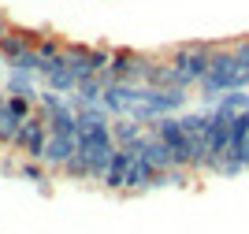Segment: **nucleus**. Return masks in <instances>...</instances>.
I'll list each match as a JSON object with an SVG mask.
<instances>
[{"mask_svg": "<svg viewBox=\"0 0 249 234\" xmlns=\"http://www.w3.org/2000/svg\"><path fill=\"white\" fill-rule=\"evenodd\" d=\"M45 86L67 97V93H74V90H78V78H74V71H71V67H56V71H52L49 78H45Z\"/></svg>", "mask_w": 249, "mask_h": 234, "instance_id": "2eb2a0df", "label": "nucleus"}, {"mask_svg": "<svg viewBox=\"0 0 249 234\" xmlns=\"http://www.w3.org/2000/svg\"><path fill=\"white\" fill-rule=\"evenodd\" d=\"M145 97H149V86H138V82H112V86H104L101 104L112 115H130Z\"/></svg>", "mask_w": 249, "mask_h": 234, "instance_id": "39448f33", "label": "nucleus"}, {"mask_svg": "<svg viewBox=\"0 0 249 234\" xmlns=\"http://www.w3.org/2000/svg\"><path fill=\"white\" fill-rule=\"evenodd\" d=\"M19 126H22V119L11 112L8 104H0V145H11V142H15Z\"/></svg>", "mask_w": 249, "mask_h": 234, "instance_id": "dca6fc26", "label": "nucleus"}, {"mask_svg": "<svg viewBox=\"0 0 249 234\" xmlns=\"http://www.w3.org/2000/svg\"><path fill=\"white\" fill-rule=\"evenodd\" d=\"M8 93H22V97H30V101L37 104V101H41L37 74H34V71H15V67H8Z\"/></svg>", "mask_w": 249, "mask_h": 234, "instance_id": "9d476101", "label": "nucleus"}, {"mask_svg": "<svg viewBox=\"0 0 249 234\" xmlns=\"http://www.w3.org/2000/svg\"><path fill=\"white\" fill-rule=\"evenodd\" d=\"M123 190H145V171H142V156H134L130 160V167H126V186Z\"/></svg>", "mask_w": 249, "mask_h": 234, "instance_id": "aec40b11", "label": "nucleus"}, {"mask_svg": "<svg viewBox=\"0 0 249 234\" xmlns=\"http://www.w3.org/2000/svg\"><path fill=\"white\" fill-rule=\"evenodd\" d=\"M0 175H19V167H15V160H11V156H4V160H0Z\"/></svg>", "mask_w": 249, "mask_h": 234, "instance_id": "4be33fe9", "label": "nucleus"}, {"mask_svg": "<svg viewBox=\"0 0 249 234\" xmlns=\"http://www.w3.org/2000/svg\"><path fill=\"white\" fill-rule=\"evenodd\" d=\"M11 30V19H8V15H4V11H0V37H4V34H8Z\"/></svg>", "mask_w": 249, "mask_h": 234, "instance_id": "5701e85b", "label": "nucleus"}, {"mask_svg": "<svg viewBox=\"0 0 249 234\" xmlns=\"http://www.w3.org/2000/svg\"><path fill=\"white\" fill-rule=\"evenodd\" d=\"M26 49H30V45H26V37H22L19 26H11V30L0 37V56H4V63H15Z\"/></svg>", "mask_w": 249, "mask_h": 234, "instance_id": "f8f14e48", "label": "nucleus"}, {"mask_svg": "<svg viewBox=\"0 0 249 234\" xmlns=\"http://www.w3.org/2000/svg\"><path fill=\"white\" fill-rule=\"evenodd\" d=\"M112 138L119 149H130L134 156H142V149H145V138H149V126L145 123L130 119V115H115L112 119Z\"/></svg>", "mask_w": 249, "mask_h": 234, "instance_id": "423d86ee", "label": "nucleus"}, {"mask_svg": "<svg viewBox=\"0 0 249 234\" xmlns=\"http://www.w3.org/2000/svg\"><path fill=\"white\" fill-rule=\"evenodd\" d=\"M142 156L145 160H153L160 171H167V167H175V153H171V145L167 142H160L153 130H149V138H145V149H142Z\"/></svg>", "mask_w": 249, "mask_h": 234, "instance_id": "9b49d317", "label": "nucleus"}, {"mask_svg": "<svg viewBox=\"0 0 249 234\" xmlns=\"http://www.w3.org/2000/svg\"><path fill=\"white\" fill-rule=\"evenodd\" d=\"M130 160H134V153L115 145L112 163H108V175H104V182H101L104 190H123V186H126V167H130Z\"/></svg>", "mask_w": 249, "mask_h": 234, "instance_id": "1a4fd4ad", "label": "nucleus"}, {"mask_svg": "<svg viewBox=\"0 0 249 234\" xmlns=\"http://www.w3.org/2000/svg\"><path fill=\"white\" fill-rule=\"evenodd\" d=\"M19 175H22V179H26V182H34V186H37V190H41V194H49V190H52L49 167H45L41 160H26V163H22V167H19Z\"/></svg>", "mask_w": 249, "mask_h": 234, "instance_id": "4468645a", "label": "nucleus"}, {"mask_svg": "<svg viewBox=\"0 0 249 234\" xmlns=\"http://www.w3.org/2000/svg\"><path fill=\"white\" fill-rule=\"evenodd\" d=\"M201 97L205 101H219L227 90H242V63L234 49H212V60H208L205 78L197 82Z\"/></svg>", "mask_w": 249, "mask_h": 234, "instance_id": "f257e3e1", "label": "nucleus"}, {"mask_svg": "<svg viewBox=\"0 0 249 234\" xmlns=\"http://www.w3.org/2000/svg\"><path fill=\"white\" fill-rule=\"evenodd\" d=\"M78 153V138H67V134H49V145H45V167L49 171H63L67 160Z\"/></svg>", "mask_w": 249, "mask_h": 234, "instance_id": "0eeeda50", "label": "nucleus"}, {"mask_svg": "<svg viewBox=\"0 0 249 234\" xmlns=\"http://www.w3.org/2000/svg\"><path fill=\"white\" fill-rule=\"evenodd\" d=\"M145 86H156V90H164V86H178V78H175V67H171V60H153V63H149Z\"/></svg>", "mask_w": 249, "mask_h": 234, "instance_id": "ddd939ff", "label": "nucleus"}, {"mask_svg": "<svg viewBox=\"0 0 249 234\" xmlns=\"http://www.w3.org/2000/svg\"><path fill=\"white\" fill-rule=\"evenodd\" d=\"M4 97H8V90H0V104H4Z\"/></svg>", "mask_w": 249, "mask_h": 234, "instance_id": "393cba45", "label": "nucleus"}, {"mask_svg": "<svg viewBox=\"0 0 249 234\" xmlns=\"http://www.w3.org/2000/svg\"><path fill=\"white\" fill-rule=\"evenodd\" d=\"M208 115H212V112H182V115H178V123H182V130H186L190 138H197V134H205Z\"/></svg>", "mask_w": 249, "mask_h": 234, "instance_id": "f3484780", "label": "nucleus"}, {"mask_svg": "<svg viewBox=\"0 0 249 234\" xmlns=\"http://www.w3.org/2000/svg\"><path fill=\"white\" fill-rule=\"evenodd\" d=\"M212 49H216V45H208V41H182V45H175L171 67H175V78H178L182 90H190V86H197V82L205 78Z\"/></svg>", "mask_w": 249, "mask_h": 234, "instance_id": "f03ea898", "label": "nucleus"}, {"mask_svg": "<svg viewBox=\"0 0 249 234\" xmlns=\"http://www.w3.org/2000/svg\"><path fill=\"white\" fill-rule=\"evenodd\" d=\"M49 119H45V112L37 108V112L30 115V119H22L19 134H15V142H11V149H19V153H26V160H45V145H49Z\"/></svg>", "mask_w": 249, "mask_h": 234, "instance_id": "20e7f679", "label": "nucleus"}, {"mask_svg": "<svg viewBox=\"0 0 249 234\" xmlns=\"http://www.w3.org/2000/svg\"><path fill=\"white\" fill-rule=\"evenodd\" d=\"M4 104H8L11 112L19 115V119H30V115L37 112V104H34L30 97H22V93H8V97H4Z\"/></svg>", "mask_w": 249, "mask_h": 234, "instance_id": "a211bd4d", "label": "nucleus"}, {"mask_svg": "<svg viewBox=\"0 0 249 234\" xmlns=\"http://www.w3.org/2000/svg\"><path fill=\"white\" fill-rule=\"evenodd\" d=\"M63 175H67L71 182H89V163H86V156L74 153L71 160H67V167H63Z\"/></svg>", "mask_w": 249, "mask_h": 234, "instance_id": "6ab92c4d", "label": "nucleus"}, {"mask_svg": "<svg viewBox=\"0 0 249 234\" xmlns=\"http://www.w3.org/2000/svg\"><path fill=\"white\" fill-rule=\"evenodd\" d=\"M182 108H186V90H182V86H164V90L149 86V97L130 112V119H138V123H145V126H149L153 119H160V115H175V112H182Z\"/></svg>", "mask_w": 249, "mask_h": 234, "instance_id": "7ed1b4c3", "label": "nucleus"}, {"mask_svg": "<svg viewBox=\"0 0 249 234\" xmlns=\"http://www.w3.org/2000/svg\"><path fill=\"white\" fill-rule=\"evenodd\" d=\"M138 60H142V52H134V49H112V63H108L112 82H134Z\"/></svg>", "mask_w": 249, "mask_h": 234, "instance_id": "6e6552de", "label": "nucleus"}, {"mask_svg": "<svg viewBox=\"0 0 249 234\" xmlns=\"http://www.w3.org/2000/svg\"><path fill=\"white\" fill-rule=\"evenodd\" d=\"M246 167H249V142H246Z\"/></svg>", "mask_w": 249, "mask_h": 234, "instance_id": "b1692460", "label": "nucleus"}, {"mask_svg": "<svg viewBox=\"0 0 249 234\" xmlns=\"http://www.w3.org/2000/svg\"><path fill=\"white\" fill-rule=\"evenodd\" d=\"M37 63H41L37 49H26V52L19 56V60H15V63H8V67H15V71H34V74H37Z\"/></svg>", "mask_w": 249, "mask_h": 234, "instance_id": "412c9836", "label": "nucleus"}]
</instances>
